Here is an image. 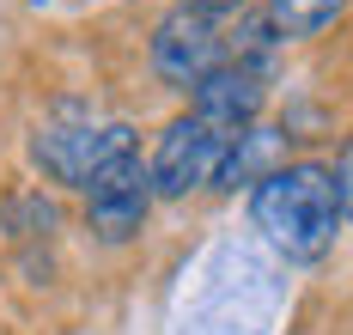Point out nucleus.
Returning <instances> with one entry per match:
<instances>
[{
  "label": "nucleus",
  "mask_w": 353,
  "mask_h": 335,
  "mask_svg": "<svg viewBox=\"0 0 353 335\" xmlns=\"http://www.w3.org/2000/svg\"><path fill=\"white\" fill-rule=\"evenodd\" d=\"M281 165H286V134L268 128V122H250L244 134L225 141V159L213 171V189H256L268 171H281Z\"/></svg>",
  "instance_id": "423d86ee"
},
{
  "label": "nucleus",
  "mask_w": 353,
  "mask_h": 335,
  "mask_svg": "<svg viewBox=\"0 0 353 335\" xmlns=\"http://www.w3.org/2000/svg\"><path fill=\"white\" fill-rule=\"evenodd\" d=\"M152 183L141 189H104V195H85V225L104 238V244H128L146 232V214H152Z\"/></svg>",
  "instance_id": "0eeeda50"
},
{
  "label": "nucleus",
  "mask_w": 353,
  "mask_h": 335,
  "mask_svg": "<svg viewBox=\"0 0 353 335\" xmlns=\"http://www.w3.org/2000/svg\"><path fill=\"white\" fill-rule=\"evenodd\" d=\"M225 141L232 134H219L213 122H201V116H176V122H165V134H159V147H152V195L159 201H183L189 189H208L213 171H219V159H225Z\"/></svg>",
  "instance_id": "7ed1b4c3"
},
{
  "label": "nucleus",
  "mask_w": 353,
  "mask_h": 335,
  "mask_svg": "<svg viewBox=\"0 0 353 335\" xmlns=\"http://www.w3.org/2000/svg\"><path fill=\"white\" fill-rule=\"evenodd\" d=\"M146 55H152V74L165 79V85L195 92L208 74H219V68L232 61V43H225V31L213 25L208 12H183V6H176L171 19L152 25Z\"/></svg>",
  "instance_id": "f03ea898"
},
{
  "label": "nucleus",
  "mask_w": 353,
  "mask_h": 335,
  "mask_svg": "<svg viewBox=\"0 0 353 335\" xmlns=\"http://www.w3.org/2000/svg\"><path fill=\"white\" fill-rule=\"evenodd\" d=\"M268 104V85H262V68H244V61H225L219 74H208L195 92H189V110L213 122L219 134H244L250 122Z\"/></svg>",
  "instance_id": "39448f33"
},
{
  "label": "nucleus",
  "mask_w": 353,
  "mask_h": 335,
  "mask_svg": "<svg viewBox=\"0 0 353 335\" xmlns=\"http://www.w3.org/2000/svg\"><path fill=\"white\" fill-rule=\"evenodd\" d=\"M176 6H183V12H238V6H244V0H176Z\"/></svg>",
  "instance_id": "9d476101"
},
{
  "label": "nucleus",
  "mask_w": 353,
  "mask_h": 335,
  "mask_svg": "<svg viewBox=\"0 0 353 335\" xmlns=\"http://www.w3.org/2000/svg\"><path fill=\"white\" fill-rule=\"evenodd\" d=\"M250 225L262 232V244L286 262H323L341 238V195H335V171L317 159H299L268 171L250 189Z\"/></svg>",
  "instance_id": "f257e3e1"
},
{
  "label": "nucleus",
  "mask_w": 353,
  "mask_h": 335,
  "mask_svg": "<svg viewBox=\"0 0 353 335\" xmlns=\"http://www.w3.org/2000/svg\"><path fill=\"white\" fill-rule=\"evenodd\" d=\"M347 12V0H268V25L281 43H305V37H323L335 19Z\"/></svg>",
  "instance_id": "6e6552de"
},
{
  "label": "nucleus",
  "mask_w": 353,
  "mask_h": 335,
  "mask_svg": "<svg viewBox=\"0 0 353 335\" xmlns=\"http://www.w3.org/2000/svg\"><path fill=\"white\" fill-rule=\"evenodd\" d=\"M335 195H341V220L353 225V141L341 147V159H335Z\"/></svg>",
  "instance_id": "1a4fd4ad"
},
{
  "label": "nucleus",
  "mask_w": 353,
  "mask_h": 335,
  "mask_svg": "<svg viewBox=\"0 0 353 335\" xmlns=\"http://www.w3.org/2000/svg\"><path fill=\"white\" fill-rule=\"evenodd\" d=\"M128 147H134V128L128 122H73V128H37L31 159L43 165L49 183L85 189L116 152H128Z\"/></svg>",
  "instance_id": "20e7f679"
}]
</instances>
